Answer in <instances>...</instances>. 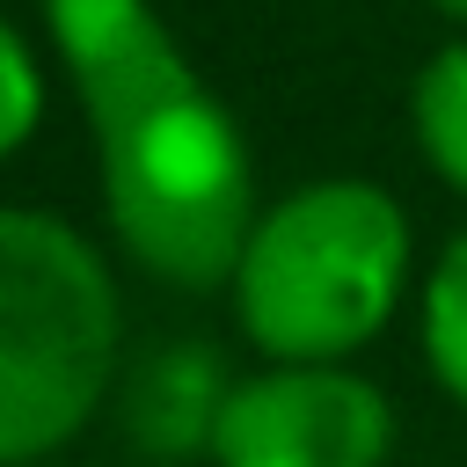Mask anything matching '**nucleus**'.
<instances>
[{
	"label": "nucleus",
	"mask_w": 467,
	"mask_h": 467,
	"mask_svg": "<svg viewBox=\"0 0 467 467\" xmlns=\"http://www.w3.org/2000/svg\"><path fill=\"white\" fill-rule=\"evenodd\" d=\"M88 117L109 241L175 292H219L255 226L241 117L190 66L153 0H36Z\"/></svg>",
	"instance_id": "obj_1"
},
{
	"label": "nucleus",
	"mask_w": 467,
	"mask_h": 467,
	"mask_svg": "<svg viewBox=\"0 0 467 467\" xmlns=\"http://www.w3.org/2000/svg\"><path fill=\"white\" fill-rule=\"evenodd\" d=\"M416 226L387 182L314 175L270 197L226 277L234 321L270 365H350L409 299Z\"/></svg>",
	"instance_id": "obj_2"
},
{
	"label": "nucleus",
	"mask_w": 467,
	"mask_h": 467,
	"mask_svg": "<svg viewBox=\"0 0 467 467\" xmlns=\"http://www.w3.org/2000/svg\"><path fill=\"white\" fill-rule=\"evenodd\" d=\"M124 365L109 255L44 204H0V467L66 452Z\"/></svg>",
	"instance_id": "obj_3"
},
{
	"label": "nucleus",
	"mask_w": 467,
	"mask_h": 467,
	"mask_svg": "<svg viewBox=\"0 0 467 467\" xmlns=\"http://www.w3.org/2000/svg\"><path fill=\"white\" fill-rule=\"evenodd\" d=\"M394 401L358 365H255L226 387L212 467H387Z\"/></svg>",
	"instance_id": "obj_4"
},
{
	"label": "nucleus",
	"mask_w": 467,
	"mask_h": 467,
	"mask_svg": "<svg viewBox=\"0 0 467 467\" xmlns=\"http://www.w3.org/2000/svg\"><path fill=\"white\" fill-rule=\"evenodd\" d=\"M226 358L212 343H161L131 379H124V431L139 452L153 460H197L212 452V431H219V409H226Z\"/></svg>",
	"instance_id": "obj_5"
},
{
	"label": "nucleus",
	"mask_w": 467,
	"mask_h": 467,
	"mask_svg": "<svg viewBox=\"0 0 467 467\" xmlns=\"http://www.w3.org/2000/svg\"><path fill=\"white\" fill-rule=\"evenodd\" d=\"M409 139H416L423 168L452 197H467V29L416 66V80H409Z\"/></svg>",
	"instance_id": "obj_6"
},
{
	"label": "nucleus",
	"mask_w": 467,
	"mask_h": 467,
	"mask_svg": "<svg viewBox=\"0 0 467 467\" xmlns=\"http://www.w3.org/2000/svg\"><path fill=\"white\" fill-rule=\"evenodd\" d=\"M416 343H423V365L438 379V394L452 409H467V226L438 248V263L423 270V292H416Z\"/></svg>",
	"instance_id": "obj_7"
},
{
	"label": "nucleus",
	"mask_w": 467,
	"mask_h": 467,
	"mask_svg": "<svg viewBox=\"0 0 467 467\" xmlns=\"http://www.w3.org/2000/svg\"><path fill=\"white\" fill-rule=\"evenodd\" d=\"M44 102H51L44 58H36V44L0 15V161H15V153L44 131Z\"/></svg>",
	"instance_id": "obj_8"
},
{
	"label": "nucleus",
	"mask_w": 467,
	"mask_h": 467,
	"mask_svg": "<svg viewBox=\"0 0 467 467\" xmlns=\"http://www.w3.org/2000/svg\"><path fill=\"white\" fill-rule=\"evenodd\" d=\"M431 7H438V15L452 22V29H467V0H431Z\"/></svg>",
	"instance_id": "obj_9"
}]
</instances>
